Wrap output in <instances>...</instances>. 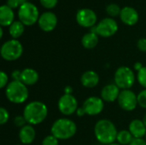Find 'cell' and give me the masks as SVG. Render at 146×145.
I'll return each mask as SVG.
<instances>
[{
    "instance_id": "obj_35",
    "label": "cell",
    "mask_w": 146,
    "mask_h": 145,
    "mask_svg": "<svg viewBox=\"0 0 146 145\" xmlns=\"http://www.w3.org/2000/svg\"><path fill=\"white\" fill-rule=\"evenodd\" d=\"M129 145H146V141L144 138H133Z\"/></svg>"
},
{
    "instance_id": "obj_14",
    "label": "cell",
    "mask_w": 146,
    "mask_h": 145,
    "mask_svg": "<svg viewBox=\"0 0 146 145\" xmlns=\"http://www.w3.org/2000/svg\"><path fill=\"white\" fill-rule=\"evenodd\" d=\"M121 21L127 26H134L138 23L139 19V15L138 11L130 6H126L121 9L120 14Z\"/></svg>"
},
{
    "instance_id": "obj_20",
    "label": "cell",
    "mask_w": 146,
    "mask_h": 145,
    "mask_svg": "<svg viewBox=\"0 0 146 145\" xmlns=\"http://www.w3.org/2000/svg\"><path fill=\"white\" fill-rule=\"evenodd\" d=\"M39 76L38 72L31 68H27L21 70V81L27 86L34 85L38 81Z\"/></svg>"
},
{
    "instance_id": "obj_24",
    "label": "cell",
    "mask_w": 146,
    "mask_h": 145,
    "mask_svg": "<svg viewBox=\"0 0 146 145\" xmlns=\"http://www.w3.org/2000/svg\"><path fill=\"white\" fill-rule=\"evenodd\" d=\"M121 9L120 6L116 3H110L106 6V13L110 16V17H116L120 16Z\"/></svg>"
},
{
    "instance_id": "obj_37",
    "label": "cell",
    "mask_w": 146,
    "mask_h": 145,
    "mask_svg": "<svg viewBox=\"0 0 146 145\" xmlns=\"http://www.w3.org/2000/svg\"><path fill=\"white\" fill-rule=\"evenodd\" d=\"M86 112H85V110H84V109L81 107V108H78V109H77V111H76V115L78 116V117H83L84 115H86Z\"/></svg>"
},
{
    "instance_id": "obj_32",
    "label": "cell",
    "mask_w": 146,
    "mask_h": 145,
    "mask_svg": "<svg viewBox=\"0 0 146 145\" xmlns=\"http://www.w3.org/2000/svg\"><path fill=\"white\" fill-rule=\"evenodd\" d=\"M14 123L17 127L21 128L24 126H26L27 122V121H26V119L24 118L23 115H16L15 117V119H14Z\"/></svg>"
},
{
    "instance_id": "obj_27",
    "label": "cell",
    "mask_w": 146,
    "mask_h": 145,
    "mask_svg": "<svg viewBox=\"0 0 146 145\" xmlns=\"http://www.w3.org/2000/svg\"><path fill=\"white\" fill-rule=\"evenodd\" d=\"M137 98H138V104L141 108L146 109V89L141 91L137 95Z\"/></svg>"
},
{
    "instance_id": "obj_9",
    "label": "cell",
    "mask_w": 146,
    "mask_h": 145,
    "mask_svg": "<svg viewBox=\"0 0 146 145\" xmlns=\"http://www.w3.org/2000/svg\"><path fill=\"white\" fill-rule=\"evenodd\" d=\"M75 19L77 23L85 28H92L96 26L98 16L94 10L88 8H83L77 11Z\"/></svg>"
},
{
    "instance_id": "obj_10",
    "label": "cell",
    "mask_w": 146,
    "mask_h": 145,
    "mask_svg": "<svg viewBox=\"0 0 146 145\" xmlns=\"http://www.w3.org/2000/svg\"><path fill=\"white\" fill-rule=\"evenodd\" d=\"M117 102L121 109L127 112L133 111L139 105L137 95L130 89L121 90Z\"/></svg>"
},
{
    "instance_id": "obj_43",
    "label": "cell",
    "mask_w": 146,
    "mask_h": 145,
    "mask_svg": "<svg viewBox=\"0 0 146 145\" xmlns=\"http://www.w3.org/2000/svg\"><path fill=\"white\" fill-rule=\"evenodd\" d=\"M16 145H22V144H16Z\"/></svg>"
},
{
    "instance_id": "obj_39",
    "label": "cell",
    "mask_w": 146,
    "mask_h": 145,
    "mask_svg": "<svg viewBox=\"0 0 146 145\" xmlns=\"http://www.w3.org/2000/svg\"><path fill=\"white\" fill-rule=\"evenodd\" d=\"M3 36V27L1 26V27H0V38H2Z\"/></svg>"
},
{
    "instance_id": "obj_1",
    "label": "cell",
    "mask_w": 146,
    "mask_h": 145,
    "mask_svg": "<svg viewBox=\"0 0 146 145\" xmlns=\"http://www.w3.org/2000/svg\"><path fill=\"white\" fill-rule=\"evenodd\" d=\"M118 131L115 124L107 119L99 120L94 126V135L97 140L104 145H109L116 141Z\"/></svg>"
},
{
    "instance_id": "obj_6",
    "label": "cell",
    "mask_w": 146,
    "mask_h": 145,
    "mask_svg": "<svg viewBox=\"0 0 146 145\" xmlns=\"http://www.w3.org/2000/svg\"><path fill=\"white\" fill-rule=\"evenodd\" d=\"M23 53V46L18 39H9L4 42L0 49V54L3 60L13 62L19 59Z\"/></svg>"
},
{
    "instance_id": "obj_38",
    "label": "cell",
    "mask_w": 146,
    "mask_h": 145,
    "mask_svg": "<svg viewBox=\"0 0 146 145\" xmlns=\"http://www.w3.org/2000/svg\"><path fill=\"white\" fill-rule=\"evenodd\" d=\"M74 90L70 85H67L64 88V94H68V95H73Z\"/></svg>"
},
{
    "instance_id": "obj_8",
    "label": "cell",
    "mask_w": 146,
    "mask_h": 145,
    "mask_svg": "<svg viewBox=\"0 0 146 145\" xmlns=\"http://www.w3.org/2000/svg\"><path fill=\"white\" fill-rule=\"evenodd\" d=\"M118 28V23L115 19L105 17L101 20L95 26L91 28V32H95L103 38H110L117 32Z\"/></svg>"
},
{
    "instance_id": "obj_42",
    "label": "cell",
    "mask_w": 146,
    "mask_h": 145,
    "mask_svg": "<svg viewBox=\"0 0 146 145\" xmlns=\"http://www.w3.org/2000/svg\"><path fill=\"white\" fill-rule=\"evenodd\" d=\"M145 141H146V135H145Z\"/></svg>"
},
{
    "instance_id": "obj_19",
    "label": "cell",
    "mask_w": 146,
    "mask_h": 145,
    "mask_svg": "<svg viewBox=\"0 0 146 145\" xmlns=\"http://www.w3.org/2000/svg\"><path fill=\"white\" fill-rule=\"evenodd\" d=\"M15 13L7 4L0 7V25L2 27L9 26L15 21Z\"/></svg>"
},
{
    "instance_id": "obj_17",
    "label": "cell",
    "mask_w": 146,
    "mask_h": 145,
    "mask_svg": "<svg viewBox=\"0 0 146 145\" xmlns=\"http://www.w3.org/2000/svg\"><path fill=\"white\" fill-rule=\"evenodd\" d=\"M99 75L93 70H88L82 73L80 83L86 88H94L99 83Z\"/></svg>"
},
{
    "instance_id": "obj_34",
    "label": "cell",
    "mask_w": 146,
    "mask_h": 145,
    "mask_svg": "<svg viewBox=\"0 0 146 145\" xmlns=\"http://www.w3.org/2000/svg\"><path fill=\"white\" fill-rule=\"evenodd\" d=\"M11 79L13 81H21V70H14L11 73Z\"/></svg>"
},
{
    "instance_id": "obj_25",
    "label": "cell",
    "mask_w": 146,
    "mask_h": 145,
    "mask_svg": "<svg viewBox=\"0 0 146 145\" xmlns=\"http://www.w3.org/2000/svg\"><path fill=\"white\" fill-rule=\"evenodd\" d=\"M137 80L142 87L146 89V67H145V66L140 71L138 72Z\"/></svg>"
},
{
    "instance_id": "obj_7",
    "label": "cell",
    "mask_w": 146,
    "mask_h": 145,
    "mask_svg": "<svg viewBox=\"0 0 146 145\" xmlns=\"http://www.w3.org/2000/svg\"><path fill=\"white\" fill-rule=\"evenodd\" d=\"M40 15L38 7L31 2H27L18 9L19 21L25 26H31L38 22Z\"/></svg>"
},
{
    "instance_id": "obj_40",
    "label": "cell",
    "mask_w": 146,
    "mask_h": 145,
    "mask_svg": "<svg viewBox=\"0 0 146 145\" xmlns=\"http://www.w3.org/2000/svg\"><path fill=\"white\" fill-rule=\"evenodd\" d=\"M142 121H143L144 124L145 125V126H146V114L144 115V117H143V120H142Z\"/></svg>"
},
{
    "instance_id": "obj_22",
    "label": "cell",
    "mask_w": 146,
    "mask_h": 145,
    "mask_svg": "<svg viewBox=\"0 0 146 145\" xmlns=\"http://www.w3.org/2000/svg\"><path fill=\"white\" fill-rule=\"evenodd\" d=\"M25 31V25L21 23L20 21H15L9 26V32L12 38L17 39Z\"/></svg>"
},
{
    "instance_id": "obj_31",
    "label": "cell",
    "mask_w": 146,
    "mask_h": 145,
    "mask_svg": "<svg viewBox=\"0 0 146 145\" xmlns=\"http://www.w3.org/2000/svg\"><path fill=\"white\" fill-rule=\"evenodd\" d=\"M8 85H9V77H8V74L5 72L1 71V73H0V88L1 89L6 88V86Z\"/></svg>"
},
{
    "instance_id": "obj_36",
    "label": "cell",
    "mask_w": 146,
    "mask_h": 145,
    "mask_svg": "<svg viewBox=\"0 0 146 145\" xmlns=\"http://www.w3.org/2000/svg\"><path fill=\"white\" fill-rule=\"evenodd\" d=\"M143 68H144V66H143V64H142L140 62H135L134 65H133V69H134L135 71H137V72L140 71Z\"/></svg>"
},
{
    "instance_id": "obj_5",
    "label": "cell",
    "mask_w": 146,
    "mask_h": 145,
    "mask_svg": "<svg viewBox=\"0 0 146 145\" xmlns=\"http://www.w3.org/2000/svg\"><path fill=\"white\" fill-rule=\"evenodd\" d=\"M136 81V76L133 69L127 66H121L116 69L114 75V82L121 90L131 89Z\"/></svg>"
},
{
    "instance_id": "obj_33",
    "label": "cell",
    "mask_w": 146,
    "mask_h": 145,
    "mask_svg": "<svg viewBox=\"0 0 146 145\" xmlns=\"http://www.w3.org/2000/svg\"><path fill=\"white\" fill-rule=\"evenodd\" d=\"M137 47L140 51L146 52V38H141L137 41Z\"/></svg>"
},
{
    "instance_id": "obj_21",
    "label": "cell",
    "mask_w": 146,
    "mask_h": 145,
    "mask_svg": "<svg viewBox=\"0 0 146 145\" xmlns=\"http://www.w3.org/2000/svg\"><path fill=\"white\" fill-rule=\"evenodd\" d=\"M99 38H98V35L96 34L95 32H89L87 33H86L82 38H81V44L85 49L87 50H92L93 48H95L98 44Z\"/></svg>"
},
{
    "instance_id": "obj_12",
    "label": "cell",
    "mask_w": 146,
    "mask_h": 145,
    "mask_svg": "<svg viewBox=\"0 0 146 145\" xmlns=\"http://www.w3.org/2000/svg\"><path fill=\"white\" fill-rule=\"evenodd\" d=\"M82 108L87 115H98L103 112L104 108V102L101 97L92 96L85 100Z\"/></svg>"
},
{
    "instance_id": "obj_28",
    "label": "cell",
    "mask_w": 146,
    "mask_h": 145,
    "mask_svg": "<svg viewBox=\"0 0 146 145\" xmlns=\"http://www.w3.org/2000/svg\"><path fill=\"white\" fill-rule=\"evenodd\" d=\"M9 114L8 112V110L2 107L0 108V124L1 125H4L9 121Z\"/></svg>"
},
{
    "instance_id": "obj_11",
    "label": "cell",
    "mask_w": 146,
    "mask_h": 145,
    "mask_svg": "<svg viewBox=\"0 0 146 145\" xmlns=\"http://www.w3.org/2000/svg\"><path fill=\"white\" fill-rule=\"evenodd\" d=\"M57 108L63 115H71L76 113L78 109V101L74 95H62L57 103Z\"/></svg>"
},
{
    "instance_id": "obj_2",
    "label": "cell",
    "mask_w": 146,
    "mask_h": 145,
    "mask_svg": "<svg viewBox=\"0 0 146 145\" xmlns=\"http://www.w3.org/2000/svg\"><path fill=\"white\" fill-rule=\"evenodd\" d=\"M22 115L26 119L27 124L37 126L46 119L48 115V108L43 102L33 101L25 106Z\"/></svg>"
},
{
    "instance_id": "obj_18",
    "label": "cell",
    "mask_w": 146,
    "mask_h": 145,
    "mask_svg": "<svg viewBox=\"0 0 146 145\" xmlns=\"http://www.w3.org/2000/svg\"><path fill=\"white\" fill-rule=\"evenodd\" d=\"M128 131L131 132L134 138H143L146 135V126L142 120H133L129 126Z\"/></svg>"
},
{
    "instance_id": "obj_3",
    "label": "cell",
    "mask_w": 146,
    "mask_h": 145,
    "mask_svg": "<svg viewBox=\"0 0 146 145\" xmlns=\"http://www.w3.org/2000/svg\"><path fill=\"white\" fill-rule=\"evenodd\" d=\"M77 132V126L70 119L61 118L56 120L50 127V133L58 140L72 138Z\"/></svg>"
},
{
    "instance_id": "obj_23",
    "label": "cell",
    "mask_w": 146,
    "mask_h": 145,
    "mask_svg": "<svg viewBox=\"0 0 146 145\" xmlns=\"http://www.w3.org/2000/svg\"><path fill=\"white\" fill-rule=\"evenodd\" d=\"M133 137L128 130H121L118 132L116 141L121 145H129L133 140Z\"/></svg>"
},
{
    "instance_id": "obj_29",
    "label": "cell",
    "mask_w": 146,
    "mask_h": 145,
    "mask_svg": "<svg viewBox=\"0 0 146 145\" xmlns=\"http://www.w3.org/2000/svg\"><path fill=\"white\" fill-rule=\"evenodd\" d=\"M39 2L41 5L47 9H54L58 3V0H39Z\"/></svg>"
},
{
    "instance_id": "obj_26",
    "label": "cell",
    "mask_w": 146,
    "mask_h": 145,
    "mask_svg": "<svg viewBox=\"0 0 146 145\" xmlns=\"http://www.w3.org/2000/svg\"><path fill=\"white\" fill-rule=\"evenodd\" d=\"M42 145H59V140L52 134L44 137L42 141Z\"/></svg>"
},
{
    "instance_id": "obj_30",
    "label": "cell",
    "mask_w": 146,
    "mask_h": 145,
    "mask_svg": "<svg viewBox=\"0 0 146 145\" xmlns=\"http://www.w3.org/2000/svg\"><path fill=\"white\" fill-rule=\"evenodd\" d=\"M27 2V0H7L6 4L9 8L14 9L16 8H20L22 4H24Z\"/></svg>"
},
{
    "instance_id": "obj_15",
    "label": "cell",
    "mask_w": 146,
    "mask_h": 145,
    "mask_svg": "<svg viewBox=\"0 0 146 145\" xmlns=\"http://www.w3.org/2000/svg\"><path fill=\"white\" fill-rule=\"evenodd\" d=\"M121 93V89L114 83L106 85L101 91L100 97L104 100V102L107 103H114L119 97Z\"/></svg>"
},
{
    "instance_id": "obj_4",
    "label": "cell",
    "mask_w": 146,
    "mask_h": 145,
    "mask_svg": "<svg viewBox=\"0 0 146 145\" xmlns=\"http://www.w3.org/2000/svg\"><path fill=\"white\" fill-rule=\"evenodd\" d=\"M5 96L7 99L15 104L25 103L29 96L27 86L21 81H11L5 88Z\"/></svg>"
},
{
    "instance_id": "obj_41",
    "label": "cell",
    "mask_w": 146,
    "mask_h": 145,
    "mask_svg": "<svg viewBox=\"0 0 146 145\" xmlns=\"http://www.w3.org/2000/svg\"><path fill=\"white\" fill-rule=\"evenodd\" d=\"M109 145H121V144H118V143H115H115H113V144H109Z\"/></svg>"
},
{
    "instance_id": "obj_13",
    "label": "cell",
    "mask_w": 146,
    "mask_h": 145,
    "mask_svg": "<svg viewBox=\"0 0 146 145\" xmlns=\"http://www.w3.org/2000/svg\"><path fill=\"white\" fill-rule=\"evenodd\" d=\"M57 21V16L55 13L51 11H45L40 15L38 21V25L42 31L50 32L56 27Z\"/></svg>"
},
{
    "instance_id": "obj_16",
    "label": "cell",
    "mask_w": 146,
    "mask_h": 145,
    "mask_svg": "<svg viewBox=\"0 0 146 145\" xmlns=\"http://www.w3.org/2000/svg\"><path fill=\"white\" fill-rule=\"evenodd\" d=\"M18 136H19V139L22 144H31L35 139L36 131H35L33 126H32L30 124H27L23 127L20 128Z\"/></svg>"
}]
</instances>
